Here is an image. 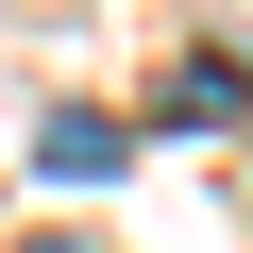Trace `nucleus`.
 <instances>
[{
  "label": "nucleus",
  "instance_id": "obj_1",
  "mask_svg": "<svg viewBox=\"0 0 253 253\" xmlns=\"http://www.w3.org/2000/svg\"><path fill=\"white\" fill-rule=\"evenodd\" d=\"M34 169H51V186H101V169H118V118L51 101V118H34Z\"/></svg>",
  "mask_w": 253,
  "mask_h": 253
},
{
  "label": "nucleus",
  "instance_id": "obj_2",
  "mask_svg": "<svg viewBox=\"0 0 253 253\" xmlns=\"http://www.w3.org/2000/svg\"><path fill=\"white\" fill-rule=\"evenodd\" d=\"M152 118H169V135H203V118H236V68H219V51H203V68H169V101H152Z\"/></svg>",
  "mask_w": 253,
  "mask_h": 253
},
{
  "label": "nucleus",
  "instance_id": "obj_3",
  "mask_svg": "<svg viewBox=\"0 0 253 253\" xmlns=\"http://www.w3.org/2000/svg\"><path fill=\"white\" fill-rule=\"evenodd\" d=\"M17 253H101V236H17Z\"/></svg>",
  "mask_w": 253,
  "mask_h": 253
}]
</instances>
